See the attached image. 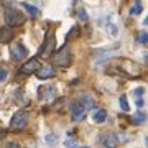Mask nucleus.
Returning a JSON list of instances; mask_svg holds the SVG:
<instances>
[{"label": "nucleus", "instance_id": "obj_9", "mask_svg": "<svg viewBox=\"0 0 148 148\" xmlns=\"http://www.w3.org/2000/svg\"><path fill=\"white\" fill-rule=\"evenodd\" d=\"M38 68H40V66H38V59H36V58H32L30 61H27V63L21 66L20 71H21L23 74H32V73H35Z\"/></svg>", "mask_w": 148, "mask_h": 148}, {"label": "nucleus", "instance_id": "obj_12", "mask_svg": "<svg viewBox=\"0 0 148 148\" xmlns=\"http://www.w3.org/2000/svg\"><path fill=\"white\" fill-rule=\"evenodd\" d=\"M92 120L95 123H104L107 120V112L104 109H95L94 114H92Z\"/></svg>", "mask_w": 148, "mask_h": 148}, {"label": "nucleus", "instance_id": "obj_17", "mask_svg": "<svg viewBox=\"0 0 148 148\" xmlns=\"http://www.w3.org/2000/svg\"><path fill=\"white\" fill-rule=\"evenodd\" d=\"M7 77H8V69L0 68V82H5Z\"/></svg>", "mask_w": 148, "mask_h": 148}, {"label": "nucleus", "instance_id": "obj_14", "mask_svg": "<svg viewBox=\"0 0 148 148\" xmlns=\"http://www.w3.org/2000/svg\"><path fill=\"white\" fill-rule=\"evenodd\" d=\"M145 120H147L145 112H143V110H137V114H135V115H133V119H132V123H135V125H142Z\"/></svg>", "mask_w": 148, "mask_h": 148}, {"label": "nucleus", "instance_id": "obj_18", "mask_svg": "<svg viewBox=\"0 0 148 148\" xmlns=\"http://www.w3.org/2000/svg\"><path fill=\"white\" fill-rule=\"evenodd\" d=\"M58 142V137L54 135V133H48L46 135V143H49V145H53V143Z\"/></svg>", "mask_w": 148, "mask_h": 148}, {"label": "nucleus", "instance_id": "obj_2", "mask_svg": "<svg viewBox=\"0 0 148 148\" xmlns=\"http://www.w3.org/2000/svg\"><path fill=\"white\" fill-rule=\"evenodd\" d=\"M51 56H53L54 66H58V68H68L69 64H71V53H69L68 46H63L59 51L53 53Z\"/></svg>", "mask_w": 148, "mask_h": 148}, {"label": "nucleus", "instance_id": "obj_22", "mask_svg": "<svg viewBox=\"0 0 148 148\" xmlns=\"http://www.w3.org/2000/svg\"><path fill=\"white\" fill-rule=\"evenodd\" d=\"M137 101H135V104H137V107H140L142 109L143 107V104H145V101H143V97H135Z\"/></svg>", "mask_w": 148, "mask_h": 148}, {"label": "nucleus", "instance_id": "obj_3", "mask_svg": "<svg viewBox=\"0 0 148 148\" xmlns=\"http://www.w3.org/2000/svg\"><path fill=\"white\" fill-rule=\"evenodd\" d=\"M28 120H30V115H28V112L25 110H18L15 115L12 117V122H10V128L12 130H23V128L27 127Z\"/></svg>", "mask_w": 148, "mask_h": 148}, {"label": "nucleus", "instance_id": "obj_8", "mask_svg": "<svg viewBox=\"0 0 148 148\" xmlns=\"http://www.w3.org/2000/svg\"><path fill=\"white\" fill-rule=\"evenodd\" d=\"M35 73H36V76L40 79H51V77L56 76V71L53 68H49V66H46V68H38Z\"/></svg>", "mask_w": 148, "mask_h": 148}, {"label": "nucleus", "instance_id": "obj_24", "mask_svg": "<svg viewBox=\"0 0 148 148\" xmlns=\"http://www.w3.org/2000/svg\"><path fill=\"white\" fill-rule=\"evenodd\" d=\"M2 135H3V132H2V130H0V137H2Z\"/></svg>", "mask_w": 148, "mask_h": 148}, {"label": "nucleus", "instance_id": "obj_16", "mask_svg": "<svg viewBox=\"0 0 148 148\" xmlns=\"http://www.w3.org/2000/svg\"><path fill=\"white\" fill-rule=\"evenodd\" d=\"M119 104H120V109L123 112H128L130 110V106H128V101L125 95H120V99H119Z\"/></svg>", "mask_w": 148, "mask_h": 148}, {"label": "nucleus", "instance_id": "obj_1", "mask_svg": "<svg viewBox=\"0 0 148 148\" xmlns=\"http://www.w3.org/2000/svg\"><path fill=\"white\" fill-rule=\"evenodd\" d=\"M94 106V101H92V97L89 95H82L77 102H74L73 109H71V117H73L74 122H82L87 115V110L92 109Z\"/></svg>", "mask_w": 148, "mask_h": 148}, {"label": "nucleus", "instance_id": "obj_23", "mask_svg": "<svg viewBox=\"0 0 148 148\" xmlns=\"http://www.w3.org/2000/svg\"><path fill=\"white\" fill-rule=\"evenodd\" d=\"M64 145H66V147H77V143L73 142V140H69V138L66 140V142H64Z\"/></svg>", "mask_w": 148, "mask_h": 148}, {"label": "nucleus", "instance_id": "obj_11", "mask_svg": "<svg viewBox=\"0 0 148 148\" xmlns=\"http://www.w3.org/2000/svg\"><path fill=\"white\" fill-rule=\"evenodd\" d=\"M13 38V30H10L8 27H2L0 28V41L2 43H8Z\"/></svg>", "mask_w": 148, "mask_h": 148}, {"label": "nucleus", "instance_id": "obj_5", "mask_svg": "<svg viewBox=\"0 0 148 148\" xmlns=\"http://www.w3.org/2000/svg\"><path fill=\"white\" fill-rule=\"evenodd\" d=\"M56 86H49V84H45V86H40L38 87V97L40 101H51L56 97Z\"/></svg>", "mask_w": 148, "mask_h": 148}, {"label": "nucleus", "instance_id": "obj_10", "mask_svg": "<svg viewBox=\"0 0 148 148\" xmlns=\"http://www.w3.org/2000/svg\"><path fill=\"white\" fill-rule=\"evenodd\" d=\"M117 137L115 135H112V133H106V135H102L101 137V145H104V147H109V148H112V147H115L117 145Z\"/></svg>", "mask_w": 148, "mask_h": 148}, {"label": "nucleus", "instance_id": "obj_20", "mask_svg": "<svg viewBox=\"0 0 148 148\" xmlns=\"http://www.w3.org/2000/svg\"><path fill=\"white\" fill-rule=\"evenodd\" d=\"M145 94V87H137V89H133V95L135 97H143Z\"/></svg>", "mask_w": 148, "mask_h": 148}, {"label": "nucleus", "instance_id": "obj_21", "mask_svg": "<svg viewBox=\"0 0 148 148\" xmlns=\"http://www.w3.org/2000/svg\"><path fill=\"white\" fill-rule=\"evenodd\" d=\"M147 40H148L147 32H142V35H140V43H142V45H147Z\"/></svg>", "mask_w": 148, "mask_h": 148}, {"label": "nucleus", "instance_id": "obj_13", "mask_svg": "<svg viewBox=\"0 0 148 148\" xmlns=\"http://www.w3.org/2000/svg\"><path fill=\"white\" fill-rule=\"evenodd\" d=\"M142 12H143L142 0H135V2H133V5H132V8H130V15H132V16H137V15H140Z\"/></svg>", "mask_w": 148, "mask_h": 148}, {"label": "nucleus", "instance_id": "obj_19", "mask_svg": "<svg viewBox=\"0 0 148 148\" xmlns=\"http://www.w3.org/2000/svg\"><path fill=\"white\" fill-rule=\"evenodd\" d=\"M77 16H79L82 21H87V18H89V16H87V12H86L84 8H79V10H77Z\"/></svg>", "mask_w": 148, "mask_h": 148}, {"label": "nucleus", "instance_id": "obj_6", "mask_svg": "<svg viewBox=\"0 0 148 148\" xmlns=\"http://www.w3.org/2000/svg\"><path fill=\"white\" fill-rule=\"evenodd\" d=\"M10 54H12V58H13V61H23L28 56V49L20 41H16L15 45H12Z\"/></svg>", "mask_w": 148, "mask_h": 148}, {"label": "nucleus", "instance_id": "obj_4", "mask_svg": "<svg viewBox=\"0 0 148 148\" xmlns=\"http://www.w3.org/2000/svg\"><path fill=\"white\" fill-rule=\"evenodd\" d=\"M54 48H56V36L53 35V32H48L46 38H45V43H43V48L40 51V56L41 58H51Z\"/></svg>", "mask_w": 148, "mask_h": 148}, {"label": "nucleus", "instance_id": "obj_7", "mask_svg": "<svg viewBox=\"0 0 148 148\" xmlns=\"http://www.w3.org/2000/svg\"><path fill=\"white\" fill-rule=\"evenodd\" d=\"M5 20H7L8 25L16 27V25H21V23L25 21V16L21 15L20 12H16V10H7L5 12Z\"/></svg>", "mask_w": 148, "mask_h": 148}, {"label": "nucleus", "instance_id": "obj_15", "mask_svg": "<svg viewBox=\"0 0 148 148\" xmlns=\"http://www.w3.org/2000/svg\"><path fill=\"white\" fill-rule=\"evenodd\" d=\"M23 8H25V10H27V12H28V13H30L32 16H40V13H41V12L38 10L36 7L30 5V3H23Z\"/></svg>", "mask_w": 148, "mask_h": 148}]
</instances>
